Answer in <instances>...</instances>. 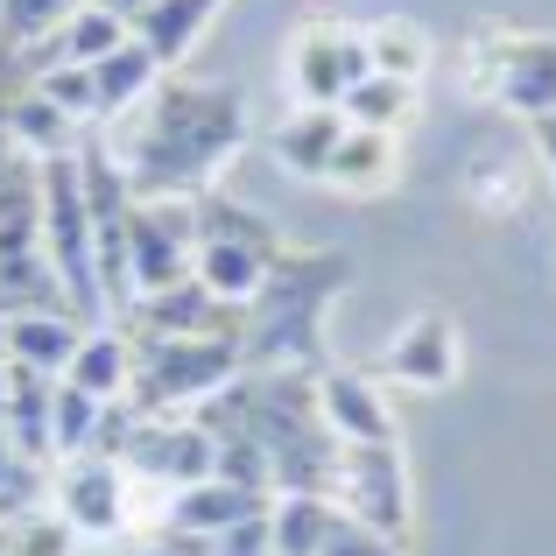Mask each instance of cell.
Masks as SVG:
<instances>
[{
	"mask_svg": "<svg viewBox=\"0 0 556 556\" xmlns=\"http://www.w3.org/2000/svg\"><path fill=\"white\" fill-rule=\"evenodd\" d=\"M106 149L135 198H204L218 163L247 149V99L232 85L163 78Z\"/></svg>",
	"mask_w": 556,
	"mask_h": 556,
	"instance_id": "6da1fadb",
	"label": "cell"
},
{
	"mask_svg": "<svg viewBox=\"0 0 556 556\" xmlns=\"http://www.w3.org/2000/svg\"><path fill=\"white\" fill-rule=\"evenodd\" d=\"M345 289V254H296L282 247L268 268V289L247 303L240 317V359L247 374H303L317 367V325H325V303Z\"/></svg>",
	"mask_w": 556,
	"mask_h": 556,
	"instance_id": "7a4b0ae2",
	"label": "cell"
},
{
	"mask_svg": "<svg viewBox=\"0 0 556 556\" xmlns=\"http://www.w3.org/2000/svg\"><path fill=\"white\" fill-rule=\"evenodd\" d=\"M458 78H465V92H479L486 106L515 113V121H543V113H556V36L479 22L472 36H465Z\"/></svg>",
	"mask_w": 556,
	"mask_h": 556,
	"instance_id": "3957f363",
	"label": "cell"
},
{
	"mask_svg": "<svg viewBox=\"0 0 556 556\" xmlns=\"http://www.w3.org/2000/svg\"><path fill=\"white\" fill-rule=\"evenodd\" d=\"M42 184V254H50L56 282H64V303L85 331L106 325V296H99V261H92V204H85V177L78 155H50L36 163Z\"/></svg>",
	"mask_w": 556,
	"mask_h": 556,
	"instance_id": "277c9868",
	"label": "cell"
},
{
	"mask_svg": "<svg viewBox=\"0 0 556 556\" xmlns=\"http://www.w3.org/2000/svg\"><path fill=\"white\" fill-rule=\"evenodd\" d=\"M240 367H247L240 331H232V339H135V388H127V402H135L141 416L204 408Z\"/></svg>",
	"mask_w": 556,
	"mask_h": 556,
	"instance_id": "5b68a950",
	"label": "cell"
},
{
	"mask_svg": "<svg viewBox=\"0 0 556 556\" xmlns=\"http://www.w3.org/2000/svg\"><path fill=\"white\" fill-rule=\"evenodd\" d=\"M190 261H198V212H190V198H135V212H127V282H135V303L190 282Z\"/></svg>",
	"mask_w": 556,
	"mask_h": 556,
	"instance_id": "8992f818",
	"label": "cell"
},
{
	"mask_svg": "<svg viewBox=\"0 0 556 556\" xmlns=\"http://www.w3.org/2000/svg\"><path fill=\"white\" fill-rule=\"evenodd\" d=\"M331 501L339 515H353L359 529L402 543L408 535V465L402 444H339V479H331Z\"/></svg>",
	"mask_w": 556,
	"mask_h": 556,
	"instance_id": "52a82bcc",
	"label": "cell"
},
{
	"mask_svg": "<svg viewBox=\"0 0 556 556\" xmlns=\"http://www.w3.org/2000/svg\"><path fill=\"white\" fill-rule=\"evenodd\" d=\"M282 71H289V92H296V106H339V99L374 71L367 28H345V22H331V14H311V22L289 36Z\"/></svg>",
	"mask_w": 556,
	"mask_h": 556,
	"instance_id": "ba28073f",
	"label": "cell"
},
{
	"mask_svg": "<svg viewBox=\"0 0 556 556\" xmlns=\"http://www.w3.org/2000/svg\"><path fill=\"white\" fill-rule=\"evenodd\" d=\"M127 472H149V479H169V486H198V479H212L218 472V444H212V430H204L198 416H141V430H135V444H127Z\"/></svg>",
	"mask_w": 556,
	"mask_h": 556,
	"instance_id": "9c48e42d",
	"label": "cell"
},
{
	"mask_svg": "<svg viewBox=\"0 0 556 556\" xmlns=\"http://www.w3.org/2000/svg\"><path fill=\"white\" fill-rule=\"evenodd\" d=\"M380 367L402 380V388H422V394L451 388V380H458V367H465V353H458V317H444V311H416V317H408V325L388 339Z\"/></svg>",
	"mask_w": 556,
	"mask_h": 556,
	"instance_id": "30bf717a",
	"label": "cell"
},
{
	"mask_svg": "<svg viewBox=\"0 0 556 556\" xmlns=\"http://www.w3.org/2000/svg\"><path fill=\"white\" fill-rule=\"evenodd\" d=\"M317 416H325V430L339 444H394V408L374 374L325 367L317 374Z\"/></svg>",
	"mask_w": 556,
	"mask_h": 556,
	"instance_id": "8fae6325",
	"label": "cell"
},
{
	"mask_svg": "<svg viewBox=\"0 0 556 556\" xmlns=\"http://www.w3.org/2000/svg\"><path fill=\"white\" fill-rule=\"evenodd\" d=\"M127 339H232L240 331V311H226V303H212L198 282H177L163 289V296H141L135 311L121 317Z\"/></svg>",
	"mask_w": 556,
	"mask_h": 556,
	"instance_id": "7c38bea8",
	"label": "cell"
},
{
	"mask_svg": "<svg viewBox=\"0 0 556 556\" xmlns=\"http://www.w3.org/2000/svg\"><path fill=\"white\" fill-rule=\"evenodd\" d=\"M85 345V325L71 311H28V317H8L0 325V359L8 367H28V374H50L64 380V367L78 359Z\"/></svg>",
	"mask_w": 556,
	"mask_h": 556,
	"instance_id": "4fadbf2b",
	"label": "cell"
},
{
	"mask_svg": "<svg viewBox=\"0 0 556 556\" xmlns=\"http://www.w3.org/2000/svg\"><path fill=\"white\" fill-rule=\"evenodd\" d=\"M268 515V493H247V486H226V479H198V486H184L177 501H169V529L190 535L198 549H212L226 529H240V521Z\"/></svg>",
	"mask_w": 556,
	"mask_h": 556,
	"instance_id": "5bb4252c",
	"label": "cell"
},
{
	"mask_svg": "<svg viewBox=\"0 0 556 556\" xmlns=\"http://www.w3.org/2000/svg\"><path fill=\"white\" fill-rule=\"evenodd\" d=\"M56 501H64V521L78 535H113L127 521V479L113 458H71Z\"/></svg>",
	"mask_w": 556,
	"mask_h": 556,
	"instance_id": "9a60e30c",
	"label": "cell"
},
{
	"mask_svg": "<svg viewBox=\"0 0 556 556\" xmlns=\"http://www.w3.org/2000/svg\"><path fill=\"white\" fill-rule=\"evenodd\" d=\"M268 268L275 254H261V247H232V240H198V261H190V282L204 289L212 303H226V311L247 317V303L268 289Z\"/></svg>",
	"mask_w": 556,
	"mask_h": 556,
	"instance_id": "2e32d148",
	"label": "cell"
},
{
	"mask_svg": "<svg viewBox=\"0 0 556 556\" xmlns=\"http://www.w3.org/2000/svg\"><path fill=\"white\" fill-rule=\"evenodd\" d=\"M325 184L345 190V198H380V190H394V184H402V135L345 127V141H339V155H331Z\"/></svg>",
	"mask_w": 556,
	"mask_h": 556,
	"instance_id": "e0dca14e",
	"label": "cell"
},
{
	"mask_svg": "<svg viewBox=\"0 0 556 556\" xmlns=\"http://www.w3.org/2000/svg\"><path fill=\"white\" fill-rule=\"evenodd\" d=\"M339 141H345V113L339 106H296V113H282V127H275V163H282L289 177L325 184Z\"/></svg>",
	"mask_w": 556,
	"mask_h": 556,
	"instance_id": "ac0fdd59",
	"label": "cell"
},
{
	"mask_svg": "<svg viewBox=\"0 0 556 556\" xmlns=\"http://www.w3.org/2000/svg\"><path fill=\"white\" fill-rule=\"evenodd\" d=\"M218 8H226V0H155V8L135 22V42H141V50H149L163 71H177L184 56L204 42V28L218 22Z\"/></svg>",
	"mask_w": 556,
	"mask_h": 556,
	"instance_id": "d6986e66",
	"label": "cell"
},
{
	"mask_svg": "<svg viewBox=\"0 0 556 556\" xmlns=\"http://www.w3.org/2000/svg\"><path fill=\"white\" fill-rule=\"evenodd\" d=\"M64 380L78 394H92V402H127V388H135V339H127L121 325L85 331V345L64 367Z\"/></svg>",
	"mask_w": 556,
	"mask_h": 556,
	"instance_id": "ffe728a7",
	"label": "cell"
},
{
	"mask_svg": "<svg viewBox=\"0 0 556 556\" xmlns=\"http://www.w3.org/2000/svg\"><path fill=\"white\" fill-rule=\"evenodd\" d=\"M163 78H169V71L155 64V56L141 50L135 36H127V42H121V50H113V56H99V64H92L99 121H127V113H135V106H149V92H155V85H163Z\"/></svg>",
	"mask_w": 556,
	"mask_h": 556,
	"instance_id": "44dd1931",
	"label": "cell"
},
{
	"mask_svg": "<svg viewBox=\"0 0 556 556\" xmlns=\"http://www.w3.org/2000/svg\"><path fill=\"white\" fill-rule=\"evenodd\" d=\"M331 521H339L331 493H275L268 501V543H275V556H317Z\"/></svg>",
	"mask_w": 556,
	"mask_h": 556,
	"instance_id": "7402d4cb",
	"label": "cell"
},
{
	"mask_svg": "<svg viewBox=\"0 0 556 556\" xmlns=\"http://www.w3.org/2000/svg\"><path fill=\"white\" fill-rule=\"evenodd\" d=\"M416 92H422V85L367 71V78L339 99V113H345V127H367V135H402V127L416 121Z\"/></svg>",
	"mask_w": 556,
	"mask_h": 556,
	"instance_id": "603a6c76",
	"label": "cell"
},
{
	"mask_svg": "<svg viewBox=\"0 0 556 556\" xmlns=\"http://www.w3.org/2000/svg\"><path fill=\"white\" fill-rule=\"evenodd\" d=\"M367 56H374L380 78H408V85H422V78H430V64H437L430 36H422L408 14H388V22L367 28Z\"/></svg>",
	"mask_w": 556,
	"mask_h": 556,
	"instance_id": "cb8c5ba5",
	"label": "cell"
},
{
	"mask_svg": "<svg viewBox=\"0 0 556 556\" xmlns=\"http://www.w3.org/2000/svg\"><path fill=\"white\" fill-rule=\"evenodd\" d=\"M190 212H198V240H232V247H261V254H282L275 226H261V212H247V204L218 198V190L190 198Z\"/></svg>",
	"mask_w": 556,
	"mask_h": 556,
	"instance_id": "d4e9b609",
	"label": "cell"
},
{
	"mask_svg": "<svg viewBox=\"0 0 556 556\" xmlns=\"http://www.w3.org/2000/svg\"><path fill=\"white\" fill-rule=\"evenodd\" d=\"M85 0H0V50H36L78 14Z\"/></svg>",
	"mask_w": 556,
	"mask_h": 556,
	"instance_id": "484cf974",
	"label": "cell"
},
{
	"mask_svg": "<svg viewBox=\"0 0 556 556\" xmlns=\"http://www.w3.org/2000/svg\"><path fill=\"white\" fill-rule=\"evenodd\" d=\"M127 36H135V28H127L121 14L92 8V0H85V8L71 14L64 28H56V42H64V56H71V64H99V56H113V50H121Z\"/></svg>",
	"mask_w": 556,
	"mask_h": 556,
	"instance_id": "4316f807",
	"label": "cell"
},
{
	"mask_svg": "<svg viewBox=\"0 0 556 556\" xmlns=\"http://www.w3.org/2000/svg\"><path fill=\"white\" fill-rule=\"evenodd\" d=\"M99 408L106 402H92V394H78L71 380H56V408H50V451L56 458H85V451H92Z\"/></svg>",
	"mask_w": 556,
	"mask_h": 556,
	"instance_id": "83f0119b",
	"label": "cell"
},
{
	"mask_svg": "<svg viewBox=\"0 0 556 556\" xmlns=\"http://www.w3.org/2000/svg\"><path fill=\"white\" fill-rule=\"evenodd\" d=\"M36 92L42 99H50V106L56 113H64V121H99V92H92V64H71V56H64V64H50V71H42V78H36Z\"/></svg>",
	"mask_w": 556,
	"mask_h": 556,
	"instance_id": "f1b7e54d",
	"label": "cell"
},
{
	"mask_svg": "<svg viewBox=\"0 0 556 556\" xmlns=\"http://www.w3.org/2000/svg\"><path fill=\"white\" fill-rule=\"evenodd\" d=\"M36 465H42V458H28V451L14 444L8 430H0V507H8V515H22V507L36 501V486H42Z\"/></svg>",
	"mask_w": 556,
	"mask_h": 556,
	"instance_id": "f546056e",
	"label": "cell"
},
{
	"mask_svg": "<svg viewBox=\"0 0 556 556\" xmlns=\"http://www.w3.org/2000/svg\"><path fill=\"white\" fill-rule=\"evenodd\" d=\"M465 198H472V212H486V218H507L521 204V184H515V169H493V163H479L472 177H465Z\"/></svg>",
	"mask_w": 556,
	"mask_h": 556,
	"instance_id": "4dcf8cb0",
	"label": "cell"
},
{
	"mask_svg": "<svg viewBox=\"0 0 556 556\" xmlns=\"http://www.w3.org/2000/svg\"><path fill=\"white\" fill-rule=\"evenodd\" d=\"M317 556H394V543H388V535H374V529H359L353 515H339Z\"/></svg>",
	"mask_w": 556,
	"mask_h": 556,
	"instance_id": "1f68e13d",
	"label": "cell"
},
{
	"mask_svg": "<svg viewBox=\"0 0 556 556\" xmlns=\"http://www.w3.org/2000/svg\"><path fill=\"white\" fill-rule=\"evenodd\" d=\"M14 556H71V521H42L28 515L22 535H14Z\"/></svg>",
	"mask_w": 556,
	"mask_h": 556,
	"instance_id": "d6a6232c",
	"label": "cell"
},
{
	"mask_svg": "<svg viewBox=\"0 0 556 556\" xmlns=\"http://www.w3.org/2000/svg\"><path fill=\"white\" fill-rule=\"evenodd\" d=\"M529 141H535V155H543V169H549V184H556V113L529 121Z\"/></svg>",
	"mask_w": 556,
	"mask_h": 556,
	"instance_id": "836d02e7",
	"label": "cell"
},
{
	"mask_svg": "<svg viewBox=\"0 0 556 556\" xmlns=\"http://www.w3.org/2000/svg\"><path fill=\"white\" fill-rule=\"evenodd\" d=\"M92 8H106V14H121V22H127V28H135V22H141V14H149V8H155V0H92Z\"/></svg>",
	"mask_w": 556,
	"mask_h": 556,
	"instance_id": "e575fe53",
	"label": "cell"
},
{
	"mask_svg": "<svg viewBox=\"0 0 556 556\" xmlns=\"http://www.w3.org/2000/svg\"><path fill=\"white\" fill-rule=\"evenodd\" d=\"M0 416H8V359H0Z\"/></svg>",
	"mask_w": 556,
	"mask_h": 556,
	"instance_id": "d590c367",
	"label": "cell"
}]
</instances>
